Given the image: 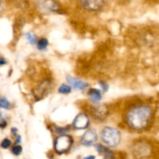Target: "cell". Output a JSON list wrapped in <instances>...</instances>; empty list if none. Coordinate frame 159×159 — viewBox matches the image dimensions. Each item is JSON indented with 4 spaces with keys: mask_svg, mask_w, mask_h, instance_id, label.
<instances>
[{
    "mask_svg": "<svg viewBox=\"0 0 159 159\" xmlns=\"http://www.w3.org/2000/svg\"><path fill=\"white\" fill-rule=\"evenodd\" d=\"M153 109L147 104L137 105L130 108L126 114V122L131 129L141 130L146 128L153 117Z\"/></svg>",
    "mask_w": 159,
    "mask_h": 159,
    "instance_id": "obj_1",
    "label": "cell"
},
{
    "mask_svg": "<svg viewBox=\"0 0 159 159\" xmlns=\"http://www.w3.org/2000/svg\"><path fill=\"white\" fill-rule=\"evenodd\" d=\"M132 154L135 159H153L154 148L150 142L138 141L132 146Z\"/></svg>",
    "mask_w": 159,
    "mask_h": 159,
    "instance_id": "obj_2",
    "label": "cell"
},
{
    "mask_svg": "<svg viewBox=\"0 0 159 159\" xmlns=\"http://www.w3.org/2000/svg\"><path fill=\"white\" fill-rule=\"evenodd\" d=\"M101 138L105 144L110 147H116L120 141V133L116 128L106 127L101 132Z\"/></svg>",
    "mask_w": 159,
    "mask_h": 159,
    "instance_id": "obj_3",
    "label": "cell"
},
{
    "mask_svg": "<svg viewBox=\"0 0 159 159\" xmlns=\"http://www.w3.org/2000/svg\"><path fill=\"white\" fill-rule=\"evenodd\" d=\"M73 144V139L68 135H60L54 141V150L59 155H62L70 150Z\"/></svg>",
    "mask_w": 159,
    "mask_h": 159,
    "instance_id": "obj_4",
    "label": "cell"
},
{
    "mask_svg": "<svg viewBox=\"0 0 159 159\" xmlns=\"http://www.w3.org/2000/svg\"><path fill=\"white\" fill-rule=\"evenodd\" d=\"M36 6L42 13H51L60 9V6L54 0H37Z\"/></svg>",
    "mask_w": 159,
    "mask_h": 159,
    "instance_id": "obj_5",
    "label": "cell"
},
{
    "mask_svg": "<svg viewBox=\"0 0 159 159\" xmlns=\"http://www.w3.org/2000/svg\"><path fill=\"white\" fill-rule=\"evenodd\" d=\"M81 6L89 12H96L102 9L105 5V0H79Z\"/></svg>",
    "mask_w": 159,
    "mask_h": 159,
    "instance_id": "obj_6",
    "label": "cell"
},
{
    "mask_svg": "<svg viewBox=\"0 0 159 159\" xmlns=\"http://www.w3.org/2000/svg\"><path fill=\"white\" fill-rule=\"evenodd\" d=\"M89 125V119L88 116L84 113H80L75 117L73 121V126L77 130H84L86 129Z\"/></svg>",
    "mask_w": 159,
    "mask_h": 159,
    "instance_id": "obj_7",
    "label": "cell"
},
{
    "mask_svg": "<svg viewBox=\"0 0 159 159\" xmlns=\"http://www.w3.org/2000/svg\"><path fill=\"white\" fill-rule=\"evenodd\" d=\"M98 135L96 130H89L85 132L81 139V142L85 146H91L96 142Z\"/></svg>",
    "mask_w": 159,
    "mask_h": 159,
    "instance_id": "obj_8",
    "label": "cell"
},
{
    "mask_svg": "<svg viewBox=\"0 0 159 159\" xmlns=\"http://www.w3.org/2000/svg\"><path fill=\"white\" fill-rule=\"evenodd\" d=\"M67 81H68V84L74 87L75 89L78 90H82L84 91L85 89L88 87V83L83 81L80 80V79H77V78L72 77V76H68L67 77Z\"/></svg>",
    "mask_w": 159,
    "mask_h": 159,
    "instance_id": "obj_9",
    "label": "cell"
},
{
    "mask_svg": "<svg viewBox=\"0 0 159 159\" xmlns=\"http://www.w3.org/2000/svg\"><path fill=\"white\" fill-rule=\"evenodd\" d=\"M108 110L105 106H97L92 109V114L97 119H103L107 116Z\"/></svg>",
    "mask_w": 159,
    "mask_h": 159,
    "instance_id": "obj_10",
    "label": "cell"
},
{
    "mask_svg": "<svg viewBox=\"0 0 159 159\" xmlns=\"http://www.w3.org/2000/svg\"><path fill=\"white\" fill-rule=\"evenodd\" d=\"M50 86H51V82H50L48 79H46V80H44L43 82H42L39 85V86H37V90H36L35 92V94L37 95V97H43V94L48 91Z\"/></svg>",
    "mask_w": 159,
    "mask_h": 159,
    "instance_id": "obj_11",
    "label": "cell"
},
{
    "mask_svg": "<svg viewBox=\"0 0 159 159\" xmlns=\"http://www.w3.org/2000/svg\"><path fill=\"white\" fill-rule=\"evenodd\" d=\"M88 96L90 100L95 103L99 102L102 99V94H101L100 91L99 89H91L89 90Z\"/></svg>",
    "mask_w": 159,
    "mask_h": 159,
    "instance_id": "obj_12",
    "label": "cell"
},
{
    "mask_svg": "<svg viewBox=\"0 0 159 159\" xmlns=\"http://www.w3.org/2000/svg\"><path fill=\"white\" fill-rule=\"evenodd\" d=\"M48 41L47 39L41 38L37 41V48L39 50H44L48 48Z\"/></svg>",
    "mask_w": 159,
    "mask_h": 159,
    "instance_id": "obj_13",
    "label": "cell"
},
{
    "mask_svg": "<svg viewBox=\"0 0 159 159\" xmlns=\"http://www.w3.org/2000/svg\"><path fill=\"white\" fill-rule=\"evenodd\" d=\"M71 91V88L70 85H61L60 86V88L58 89V93H61V94H68V93H70Z\"/></svg>",
    "mask_w": 159,
    "mask_h": 159,
    "instance_id": "obj_14",
    "label": "cell"
},
{
    "mask_svg": "<svg viewBox=\"0 0 159 159\" xmlns=\"http://www.w3.org/2000/svg\"><path fill=\"white\" fill-rule=\"evenodd\" d=\"M0 106H1L2 108L8 110V109L10 108V102H9V100L7 99H6L4 97H2L1 99H0Z\"/></svg>",
    "mask_w": 159,
    "mask_h": 159,
    "instance_id": "obj_15",
    "label": "cell"
},
{
    "mask_svg": "<svg viewBox=\"0 0 159 159\" xmlns=\"http://www.w3.org/2000/svg\"><path fill=\"white\" fill-rule=\"evenodd\" d=\"M96 151H97L98 152H99L100 155H104L106 153H107V152L108 151V148H106L105 146L102 145V144H96Z\"/></svg>",
    "mask_w": 159,
    "mask_h": 159,
    "instance_id": "obj_16",
    "label": "cell"
},
{
    "mask_svg": "<svg viewBox=\"0 0 159 159\" xmlns=\"http://www.w3.org/2000/svg\"><path fill=\"white\" fill-rule=\"evenodd\" d=\"M22 151H23V148H22L21 146L19 145V144L13 146L12 148V154L15 155H20V154L22 153Z\"/></svg>",
    "mask_w": 159,
    "mask_h": 159,
    "instance_id": "obj_17",
    "label": "cell"
},
{
    "mask_svg": "<svg viewBox=\"0 0 159 159\" xmlns=\"http://www.w3.org/2000/svg\"><path fill=\"white\" fill-rule=\"evenodd\" d=\"M11 144H12V142H11L10 140L8 139V138H5V139L2 141L1 147L4 149L9 148L11 146Z\"/></svg>",
    "mask_w": 159,
    "mask_h": 159,
    "instance_id": "obj_18",
    "label": "cell"
},
{
    "mask_svg": "<svg viewBox=\"0 0 159 159\" xmlns=\"http://www.w3.org/2000/svg\"><path fill=\"white\" fill-rule=\"evenodd\" d=\"M26 39L29 40L30 43H32V44H34V43H36V41H37V38H36L35 36H34V34H30V33H28V34H26Z\"/></svg>",
    "mask_w": 159,
    "mask_h": 159,
    "instance_id": "obj_19",
    "label": "cell"
},
{
    "mask_svg": "<svg viewBox=\"0 0 159 159\" xmlns=\"http://www.w3.org/2000/svg\"><path fill=\"white\" fill-rule=\"evenodd\" d=\"M99 84L101 85V88H102V91H103L104 93H106V92H107V90H108L109 86H108V85H107V84L106 83V82H99Z\"/></svg>",
    "mask_w": 159,
    "mask_h": 159,
    "instance_id": "obj_20",
    "label": "cell"
},
{
    "mask_svg": "<svg viewBox=\"0 0 159 159\" xmlns=\"http://www.w3.org/2000/svg\"><path fill=\"white\" fill-rule=\"evenodd\" d=\"M6 126V121L4 120L3 119L1 120V127L2 128H5V127Z\"/></svg>",
    "mask_w": 159,
    "mask_h": 159,
    "instance_id": "obj_21",
    "label": "cell"
},
{
    "mask_svg": "<svg viewBox=\"0 0 159 159\" xmlns=\"http://www.w3.org/2000/svg\"><path fill=\"white\" fill-rule=\"evenodd\" d=\"M6 63V60H5L4 58H3L2 57H1V60H0V65H1V66H2L3 65H5V64Z\"/></svg>",
    "mask_w": 159,
    "mask_h": 159,
    "instance_id": "obj_22",
    "label": "cell"
},
{
    "mask_svg": "<svg viewBox=\"0 0 159 159\" xmlns=\"http://www.w3.org/2000/svg\"><path fill=\"white\" fill-rule=\"evenodd\" d=\"M84 159H96V157L93 156V155H89V156L85 157V158Z\"/></svg>",
    "mask_w": 159,
    "mask_h": 159,
    "instance_id": "obj_23",
    "label": "cell"
}]
</instances>
